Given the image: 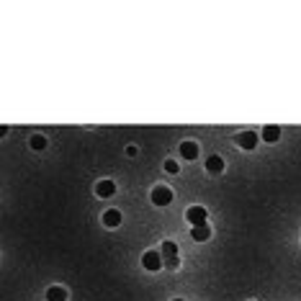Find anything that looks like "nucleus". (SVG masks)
<instances>
[{
  "label": "nucleus",
  "instance_id": "12",
  "mask_svg": "<svg viewBox=\"0 0 301 301\" xmlns=\"http://www.w3.org/2000/svg\"><path fill=\"white\" fill-rule=\"evenodd\" d=\"M178 258V244L175 242H162V260Z\"/></svg>",
  "mask_w": 301,
  "mask_h": 301
},
{
  "label": "nucleus",
  "instance_id": "7",
  "mask_svg": "<svg viewBox=\"0 0 301 301\" xmlns=\"http://www.w3.org/2000/svg\"><path fill=\"white\" fill-rule=\"evenodd\" d=\"M103 224L106 227H119L121 224V211L119 209H108L103 214Z\"/></svg>",
  "mask_w": 301,
  "mask_h": 301
},
{
  "label": "nucleus",
  "instance_id": "11",
  "mask_svg": "<svg viewBox=\"0 0 301 301\" xmlns=\"http://www.w3.org/2000/svg\"><path fill=\"white\" fill-rule=\"evenodd\" d=\"M278 137H281V126L271 124V126L263 129V139H265V142H278Z\"/></svg>",
  "mask_w": 301,
  "mask_h": 301
},
{
  "label": "nucleus",
  "instance_id": "10",
  "mask_svg": "<svg viewBox=\"0 0 301 301\" xmlns=\"http://www.w3.org/2000/svg\"><path fill=\"white\" fill-rule=\"evenodd\" d=\"M47 301H67V291L62 286H52L47 291Z\"/></svg>",
  "mask_w": 301,
  "mask_h": 301
},
{
  "label": "nucleus",
  "instance_id": "13",
  "mask_svg": "<svg viewBox=\"0 0 301 301\" xmlns=\"http://www.w3.org/2000/svg\"><path fill=\"white\" fill-rule=\"evenodd\" d=\"M31 147L33 150H44V147H47V139H44L41 134H33V137H31Z\"/></svg>",
  "mask_w": 301,
  "mask_h": 301
},
{
  "label": "nucleus",
  "instance_id": "16",
  "mask_svg": "<svg viewBox=\"0 0 301 301\" xmlns=\"http://www.w3.org/2000/svg\"><path fill=\"white\" fill-rule=\"evenodd\" d=\"M173 301H183V299H173Z\"/></svg>",
  "mask_w": 301,
  "mask_h": 301
},
{
  "label": "nucleus",
  "instance_id": "14",
  "mask_svg": "<svg viewBox=\"0 0 301 301\" xmlns=\"http://www.w3.org/2000/svg\"><path fill=\"white\" fill-rule=\"evenodd\" d=\"M165 170L170 173V175H175L178 170H181V165H178V162H173V160H165Z\"/></svg>",
  "mask_w": 301,
  "mask_h": 301
},
{
  "label": "nucleus",
  "instance_id": "8",
  "mask_svg": "<svg viewBox=\"0 0 301 301\" xmlns=\"http://www.w3.org/2000/svg\"><path fill=\"white\" fill-rule=\"evenodd\" d=\"M191 237H193L196 242H206V240L211 237V227H209V224H201V227H193V232H191Z\"/></svg>",
  "mask_w": 301,
  "mask_h": 301
},
{
  "label": "nucleus",
  "instance_id": "3",
  "mask_svg": "<svg viewBox=\"0 0 301 301\" xmlns=\"http://www.w3.org/2000/svg\"><path fill=\"white\" fill-rule=\"evenodd\" d=\"M185 219L191 221L193 227H201V224H206V209L204 206H191L185 211Z\"/></svg>",
  "mask_w": 301,
  "mask_h": 301
},
{
  "label": "nucleus",
  "instance_id": "1",
  "mask_svg": "<svg viewBox=\"0 0 301 301\" xmlns=\"http://www.w3.org/2000/svg\"><path fill=\"white\" fill-rule=\"evenodd\" d=\"M142 265L147 268V271H160V268L165 265V260H162V252H157V250H150V252H144Z\"/></svg>",
  "mask_w": 301,
  "mask_h": 301
},
{
  "label": "nucleus",
  "instance_id": "15",
  "mask_svg": "<svg viewBox=\"0 0 301 301\" xmlns=\"http://www.w3.org/2000/svg\"><path fill=\"white\" fill-rule=\"evenodd\" d=\"M178 265H181V260H178V258H170V260H165V268H170V271H175Z\"/></svg>",
  "mask_w": 301,
  "mask_h": 301
},
{
  "label": "nucleus",
  "instance_id": "4",
  "mask_svg": "<svg viewBox=\"0 0 301 301\" xmlns=\"http://www.w3.org/2000/svg\"><path fill=\"white\" fill-rule=\"evenodd\" d=\"M237 144L242 150H255V144H258V134H255V131H242L237 137Z\"/></svg>",
  "mask_w": 301,
  "mask_h": 301
},
{
  "label": "nucleus",
  "instance_id": "6",
  "mask_svg": "<svg viewBox=\"0 0 301 301\" xmlns=\"http://www.w3.org/2000/svg\"><path fill=\"white\" fill-rule=\"evenodd\" d=\"M181 154H183V160H196L198 157V144L196 142H183L181 144Z\"/></svg>",
  "mask_w": 301,
  "mask_h": 301
},
{
  "label": "nucleus",
  "instance_id": "2",
  "mask_svg": "<svg viewBox=\"0 0 301 301\" xmlns=\"http://www.w3.org/2000/svg\"><path fill=\"white\" fill-rule=\"evenodd\" d=\"M170 201H173V191H170L167 185H157V188L152 191V204H154V206H167Z\"/></svg>",
  "mask_w": 301,
  "mask_h": 301
},
{
  "label": "nucleus",
  "instance_id": "5",
  "mask_svg": "<svg viewBox=\"0 0 301 301\" xmlns=\"http://www.w3.org/2000/svg\"><path fill=\"white\" fill-rule=\"evenodd\" d=\"M95 193L100 196V198H111L116 193V183L114 181H100L98 185H95Z\"/></svg>",
  "mask_w": 301,
  "mask_h": 301
},
{
  "label": "nucleus",
  "instance_id": "9",
  "mask_svg": "<svg viewBox=\"0 0 301 301\" xmlns=\"http://www.w3.org/2000/svg\"><path fill=\"white\" fill-rule=\"evenodd\" d=\"M206 170L209 173H221L224 170V160H221L219 154H211V157L206 160Z\"/></svg>",
  "mask_w": 301,
  "mask_h": 301
}]
</instances>
